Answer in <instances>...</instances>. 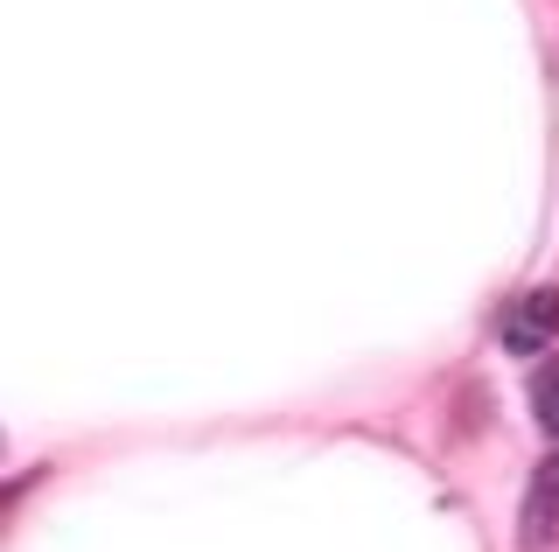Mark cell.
Returning a JSON list of instances; mask_svg holds the SVG:
<instances>
[{
	"instance_id": "6da1fadb",
	"label": "cell",
	"mask_w": 559,
	"mask_h": 552,
	"mask_svg": "<svg viewBox=\"0 0 559 552\" xmlns=\"http://www.w3.org/2000/svg\"><path fill=\"white\" fill-rule=\"evenodd\" d=\"M559 539V455H546L532 469V490H524V517H518V545L546 552Z\"/></svg>"
},
{
	"instance_id": "7a4b0ae2",
	"label": "cell",
	"mask_w": 559,
	"mask_h": 552,
	"mask_svg": "<svg viewBox=\"0 0 559 552\" xmlns=\"http://www.w3.org/2000/svg\"><path fill=\"white\" fill-rule=\"evenodd\" d=\"M552 336H559V295H552V287H538V295L518 301V315H511V329H503V343H511L518 357H538Z\"/></svg>"
},
{
	"instance_id": "3957f363",
	"label": "cell",
	"mask_w": 559,
	"mask_h": 552,
	"mask_svg": "<svg viewBox=\"0 0 559 552\" xmlns=\"http://www.w3.org/2000/svg\"><path fill=\"white\" fill-rule=\"evenodd\" d=\"M532 412H538V427L559 441V357L538 364V377H532Z\"/></svg>"
}]
</instances>
